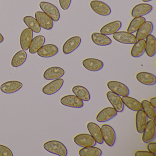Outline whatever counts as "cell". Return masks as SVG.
<instances>
[{"instance_id": "obj_34", "label": "cell", "mask_w": 156, "mask_h": 156, "mask_svg": "<svg viewBox=\"0 0 156 156\" xmlns=\"http://www.w3.org/2000/svg\"><path fill=\"white\" fill-rule=\"evenodd\" d=\"M146 21V19L144 17H135L129 23L127 31L131 34L135 33Z\"/></svg>"}, {"instance_id": "obj_32", "label": "cell", "mask_w": 156, "mask_h": 156, "mask_svg": "<svg viewBox=\"0 0 156 156\" xmlns=\"http://www.w3.org/2000/svg\"><path fill=\"white\" fill-rule=\"evenodd\" d=\"M27 58V53L23 51L17 52L12 57L11 61V66L13 67H18L23 65Z\"/></svg>"}, {"instance_id": "obj_26", "label": "cell", "mask_w": 156, "mask_h": 156, "mask_svg": "<svg viewBox=\"0 0 156 156\" xmlns=\"http://www.w3.org/2000/svg\"><path fill=\"white\" fill-rule=\"evenodd\" d=\"M148 117L141 109L137 111L136 115V129L138 133L141 134L148 122Z\"/></svg>"}, {"instance_id": "obj_16", "label": "cell", "mask_w": 156, "mask_h": 156, "mask_svg": "<svg viewBox=\"0 0 156 156\" xmlns=\"http://www.w3.org/2000/svg\"><path fill=\"white\" fill-rule=\"evenodd\" d=\"M82 64L85 69L90 72H96L103 69L104 62L99 59L89 58L84 59Z\"/></svg>"}, {"instance_id": "obj_14", "label": "cell", "mask_w": 156, "mask_h": 156, "mask_svg": "<svg viewBox=\"0 0 156 156\" xmlns=\"http://www.w3.org/2000/svg\"><path fill=\"white\" fill-rule=\"evenodd\" d=\"M118 113L116 110L113 107L105 108L98 114L96 119L99 123L107 122L117 116Z\"/></svg>"}, {"instance_id": "obj_1", "label": "cell", "mask_w": 156, "mask_h": 156, "mask_svg": "<svg viewBox=\"0 0 156 156\" xmlns=\"http://www.w3.org/2000/svg\"><path fill=\"white\" fill-rule=\"evenodd\" d=\"M43 147L46 151L59 156H66L68 151L65 145L61 141L49 140L43 144Z\"/></svg>"}, {"instance_id": "obj_35", "label": "cell", "mask_w": 156, "mask_h": 156, "mask_svg": "<svg viewBox=\"0 0 156 156\" xmlns=\"http://www.w3.org/2000/svg\"><path fill=\"white\" fill-rule=\"evenodd\" d=\"M23 22L29 29L35 33H39L41 31V27L36 19L30 16H27L23 19Z\"/></svg>"}, {"instance_id": "obj_8", "label": "cell", "mask_w": 156, "mask_h": 156, "mask_svg": "<svg viewBox=\"0 0 156 156\" xmlns=\"http://www.w3.org/2000/svg\"><path fill=\"white\" fill-rule=\"evenodd\" d=\"M113 39L118 42L125 44H133L137 41L133 34L127 31H118L112 35Z\"/></svg>"}, {"instance_id": "obj_23", "label": "cell", "mask_w": 156, "mask_h": 156, "mask_svg": "<svg viewBox=\"0 0 156 156\" xmlns=\"http://www.w3.org/2000/svg\"><path fill=\"white\" fill-rule=\"evenodd\" d=\"M33 39V32L29 28L24 29L20 37V44L23 51L29 50L31 42Z\"/></svg>"}, {"instance_id": "obj_10", "label": "cell", "mask_w": 156, "mask_h": 156, "mask_svg": "<svg viewBox=\"0 0 156 156\" xmlns=\"http://www.w3.org/2000/svg\"><path fill=\"white\" fill-rule=\"evenodd\" d=\"M34 15L35 19L40 24L41 28L46 30H50L53 29L54 26L53 21L43 12H36Z\"/></svg>"}, {"instance_id": "obj_22", "label": "cell", "mask_w": 156, "mask_h": 156, "mask_svg": "<svg viewBox=\"0 0 156 156\" xmlns=\"http://www.w3.org/2000/svg\"><path fill=\"white\" fill-rule=\"evenodd\" d=\"M59 52L58 47L53 44L43 45L37 52V55L43 58H50L55 56Z\"/></svg>"}, {"instance_id": "obj_9", "label": "cell", "mask_w": 156, "mask_h": 156, "mask_svg": "<svg viewBox=\"0 0 156 156\" xmlns=\"http://www.w3.org/2000/svg\"><path fill=\"white\" fill-rule=\"evenodd\" d=\"M73 141L76 145L81 147L95 146L97 144V142L90 134L87 133H82L76 135L74 137Z\"/></svg>"}, {"instance_id": "obj_6", "label": "cell", "mask_w": 156, "mask_h": 156, "mask_svg": "<svg viewBox=\"0 0 156 156\" xmlns=\"http://www.w3.org/2000/svg\"><path fill=\"white\" fill-rule=\"evenodd\" d=\"M142 133L141 139L144 143H148L155 140L156 135V126L152 119L148 120Z\"/></svg>"}, {"instance_id": "obj_39", "label": "cell", "mask_w": 156, "mask_h": 156, "mask_svg": "<svg viewBox=\"0 0 156 156\" xmlns=\"http://www.w3.org/2000/svg\"><path fill=\"white\" fill-rule=\"evenodd\" d=\"M135 156H156V155L147 151H137L135 153Z\"/></svg>"}, {"instance_id": "obj_43", "label": "cell", "mask_w": 156, "mask_h": 156, "mask_svg": "<svg viewBox=\"0 0 156 156\" xmlns=\"http://www.w3.org/2000/svg\"><path fill=\"white\" fill-rule=\"evenodd\" d=\"M141 1H142L143 2H147L151 1H152V0H141Z\"/></svg>"}, {"instance_id": "obj_7", "label": "cell", "mask_w": 156, "mask_h": 156, "mask_svg": "<svg viewBox=\"0 0 156 156\" xmlns=\"http://www.w3.org/2000/svg\"><path fill=\"white\" fill-rule=\"evenodd\" d=\"M60 103L65 106L80 108L83 107L84 102L75 95H67L60 99Z\"/></svg>"}, {"instance_id": "obj_12", "label": "cell", "mask_w": 156, "mask_h": 156, "mask_svg": "<svg viewBox=\"0 0 156 156\" xmlns=\"http://www.w3.org/2000/svg\"><path fill=\"white\" fill-rule=\"evenodd\" d=\"M64 83V81L62 78L53 80L43 87L42 92L47 95L54 94L62 88Z\"/></svg>"}, {"instance_id": "obj_41", "label": "cell", "mask_w": 156, "mask_h": 156, "mask_svg": "<svg viewBox=\"0 0 156 156\" xmlns=\"http://www.w3.org/2000/svg\"><path fill=\"white\" fill-rule=\"evenodd\" d=\"M149 102L152 106L156 108V97L151 98L150 99Z\"/></svg>"}, {"instance_id": "obj_4", "label": "cell", "mask_w": 156, "mask_h": 156, "mask_svg": "<svg viewBox=\"0 0 156 156\" xmlns=\"http://www.w3.org/2000/svg\"><path fill=\"white\" fill-rule=\"evenodd\" d=\"M107 86L110 91L119 96L129 95L130 92L128 87L121 82L116 81H108L107 83Z\"/></svg>"}, {"instance_id": "obj_19", "label": "cell", "mask_w": 156, "mask_h": 156, "mask_svg": "<svg viewBox=\"0 0 156 156\" xmlns=\"http://www.w3.org/2000/svg\"><path fill=\"white\" fill-rule=\"evenodd\" d=\"M23 84L18 81H9L3 83L0 86V90L2 93L11 94L16 93L21 89Z\"/></svg>"}, {"instance_id": "obj_33", "label": "cell", "mask_w": 156, "mask_h": 156, "mask_svg": "<svg viewBox=\"0 0 156 156\" xmlns=\"http://www.w3.org/2000/svg\"><path fill=\"white\" fill-rule=\"evenodd\" d=\"M81 156H101L102 155V151L99 148L95 146L82 147L78 151Z\"/></svg>"}, {"instance_id": "obj_3", "label": "cell", "mask_w": 156, "mask_h": 156, "mask_svg": "<svg viewBox=\"0 0 156 156\" xmlns=\"http://www.w3.org/2000/svg\"><path fill=\"white\" fill-rule=\"evenodd\" d=\"M39 5L43 12L49 16L53 21L58 22L59 20L61 15L59 9L56 6L46 2H41Z\"/></svg>"}, {"instance_id": "obj_28", "label": "cell", "mask_w": 156, "mask_h": 156, "mask_svg": "<svg viewBox=\"0 0 156 156\" xmlns=\"http://www.w3.org/2000/svg\"><path fill=\"white\" fill-rule=\"evenodd\" d=\"M72 92L83 101L88 102L91 99L90 93L85 87L83 86H75L72 88Z\"/></svg>"}, {"instance_id": "obj_13", "label": "cell", "mask_w": 156, "mask_h": 156, "mask_svg": "<svg viewBox=\"0 0 156 156\" xmlns=\"http://www.w3.org/2000/svg\"><path fill=\"white\" fill-rule=\"evenodd\" d=\"M106 97L109 103L118 113H122L125 109V105L121 97L111 91H108Z\"/></svg>"}, {"instance_id": "obj_24", "label": "cell", "mask_w": 156, "mask_h": 156, "mask_svg": "<svg viewBox=\"0 0 156 156\" xmlns=\"http://www.w3.org/2000/svg\"><path fill=\"white\" fill-rule=\"evenodd\" d=\"M136 77L139 83L145 85H154L156 83V76L151 73L140 72L136 74Z\"/></svg>"}, {"instance_id": "obj_21", "label": "cell", "mask_w": 156, "mask_h": 156, "mask_svg": "<svg viewBox=\"0 0 156 156\" xmlns=\"http://www.w3.org/2000/svg\"><path fill=\"white\" fill-rule=\"evenodd\" d=\"M122 26V22L120 21H114L103 26L100 29V32L107 36L113 35L118 32Z\"/></svg>"}, {"instance_id": "obj_11", "label": "cell", "mask_w": 156, "mask_h": 156, "mask_svg": "<svg viewBox=\"0 0 156 156\" xmlns=\"http://www.w3.org/2000/svg\"><path fill=\"white\" fill-rule=\"evenodd\" d=\"M81 42L82 39L79 36H73L69 38L63 45V52L65 55L70 54L79 47Z\"/></svg>"}, {"instance_id": "obj_36", "label": "cell", "mask_w": 156, "mask_h": 156, "mask_svg": "<svg viewBox=\"0 0 156 156\" xmlns=\"http://www.w3.org/2000/svg\"><path fill=\"white\" fill-rule=\"evenodd\" d=\"M140 103L142 110L144 111L148 118L150 119H153L156 116V108L152 106L149 102L146 99H143Z\"/></svg>"}, {"instance_id": "obj_30", "label": "cell", "mask_w": 156, "mask_h": 156, "mask_svg": "<svg viewBox=\"0 0 156 156\" xmlns=\"http://www.w3.org/2000/svg\"><path fill=\"white\" fill-rule=\"evenodd\" d=\"M45 38L43 35H38L33 39L29 48L31 54L36 53L45 43Z\"/></svg>"}, {"instance_id": "obj_31", "label": "cell", "mask_w": 156, "mask_h": 156, "mask_svg": "<svg viewBox=\"0 0 156 156\" xmlns=\"http://www.w3.org/2000/svg\"><path fill=\"white\" fill-rule=\"evenodd\" d=\"M131 48L130 54L134 58L141 57L145 52V40L137 41Z\"/></svg>"}, {"instance_id": "obj_18", "label": "cell", "mask_w": 156, "mask_h": 156, "mask_svg": "<svg viewBox=\"0 0 156 156\" xmlns=\"http://www.w3.org/2000/svg\"><path fill=\"white\" fill-rule=\"evenodd\" d=\"M65 73L63 68L58 66H52L46 69L44 73L43 77L46 80H54L62 78Z\"/></svg>"}, {"instance_id": "obj_42", "label": "cell", "mask_w": 156, "mask_h": 156, "mask_svg": "<svg viewBox=\"0 0 156 156\" xmlns=\"http://www.w3.org/2000/svg\"><path fill=\"white\" fill-rule=\"evenodd\" d=\"M4 41V37H3V35L0 33V44L3 42Z\"/></svg>"}, {"instance_id": "obj_5", "label": "cell", "mask_w": 156, "mask_h": 156, "mask_svg": "<svg viewBox=\"0 0 156 156\" xmlns=\"http://www.w3.org/2000/svg\"><path fill=\"white\" fill-rule=\"evenodd\" d=\"M90 6L94 12L100 16H109L112 12L111 8L108 4L98 0H93L91 1Z\"/></svg>"}, {"instance_id": "obj_17", "label": "cell", "mask_w": 156, "mask_h": 156, "mask_svg": "<svg viewBox=\"0 0 156 156\" xmlns=\"http://www.w3.org/2000/svg\"><path fill=\"white\" fill-rule=\"evenodd\" d=\"M87 127L90 135L93 137L97 143L100 145L104 143L101 127L98 125L94 122H88L87 125Z\"/></svg>"}, {"instance_id": "obj_2", "label": "cell", "mask_w": 156, "mask_h": 156, "mask_svg": "<svg viewBox=\"0 0 156 156\" xmlns=\"http://www.w3.org/2000/svg\"><path fill=\"white\" fill-rule=\"evenodd\" d=\"M101 129L104 142L108 147H113L116 140V134L114 129L110 125L104 124L101 126Z\"/></svg>"}, {"instance_id": "obj_37", "label": "cell", "mask_w": 156, "mask_h": 156, "mask_svg": "<svg viewBox=\"0 0 156 156\" xmlns=\"http://www.w3.org/2000/svg\"><path fill=\"white\" fill-rule=\"evenodd\" d=\"M12 151L8 147L0 144V156H13Z\"/></svg>"}, {"instance_id": "obj_20", "label": "cell", "mask_w": 156, "mask_h": 156, "mask_svg": "<svg viewBox=\"0 0 156 156\" xmlns=\"http://www.w3.org/2000/svg\"><path fill=\"white\" fill-rule=\"evenodd\" d=\"M153 9V7L150 4L143 3L137 4L132 9L131 15L133 18L143 17L150 13Z\"/></svg>"}, {"instance_id": "obj_40", "label": "cell", "mask_w": 156, "mask_h": 156, "mask_svg": "<svg viewBox=\"0 0 156 156\" xmlns=\"http://www.w3.org/2000/svg\"><path fill=\"white\" fill-rule=\"evenodd\" d=\"M147 149L148 151L156 155V143L155 142H149L147 145Z\"/></svg>"}, {"instance_id": "obj_38", "label": "cell", "mask_w": 156, "mask_h": 156, "mask_svg": "<svg viewBox=\"0 0 156 156\" xmlns=\"http://www.w3.org/2000/svg\"><path fill=\"white\" fill-rule=\"evenodd\" d=\"M59 4L62 9L64 11L67 10L70 7L72 0H59Z\"/></svg>"}, {"instance_id": "obj_29", "label": "cell", "mask_w": 156, "mask_h": 156, "mask_svg": "<svg viewBox=\"0 0 156 156\" xmlns=\"http://www.w3.org/2000/svg\"><path fill=\"white\" fill-rule=\"evenodd\" d=\"M122 100L124 105L132 111L137 112L142 109L141 103L136 98L129 96L122 97Z\"/></svg>"}, {"instance_id": "obj_15", "label": "cell", "mask_w": 156, "mask_h": 156, "mask_svg": "<svg viewBox=\"0 0 156 156\" xmlns=\"http://www.w3.org/2000/svg\"><path fill=\"white\" fill-rule=\"evenodd\" d=\"M154 25L151 22L146 21L136 32V37L137 41L145 40L147 36L152 33Z\"/></svg>"}, {"instance_id": "obj_27", "label": "cell", "mask_w": 156, "mask_h": 156, "mask_svg": "<svg viewBox=\"0 0 156 156\" xmlns=\"http://www.w3.org/2000/svg\"><path fill=\"white\" fill-rule=\"evenodd\" d=\"M145 52L148 57H152L156 53V40L154 35L151 34L145 40Z\"/></svg>"}, {"instance_id": "obj_25", "label": "cell", "mask_w": 156, "mask_h": 156, "mask_svg": "<svg viewBox=\"0 0 156 156\" xmlns=\"http://www.w3.org/2000/svg\"><path fill=\"white\" fill-rule=\"evenodd\" d=\"M91 40L96 45L100 46H106L112 44L111 39L107 35L100 33H93L91 35Z\"/></svg>"}]
</instances>
